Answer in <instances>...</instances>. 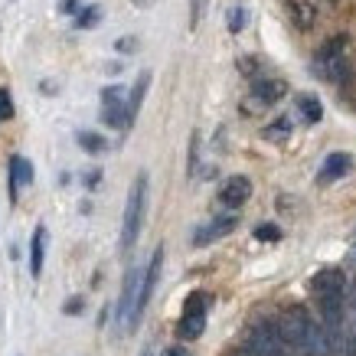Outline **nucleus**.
Listing matches in <instances>:
<instances>
[{
	"instance_id": "f257e3e1",
	"label": "nucleus",
	"mask_w": 356,
	"mask_h": 356,
	"mask_svg": "<svg viewBox=\"0 0 356 356\" xmlns=\"http://www.w3.org/2000/svg\"><path fill=\"white\" fill-rule=\"evenodd\" d=\"M278 334L284 346L294 356H314V337H317V324L311 321V314L304 307H288L278 321Z\"/></svg>"
},
{
	"instance_id": "f03ea898",
	"label": "nucleus",
	"mask_w": 356,
	"mask_h": 356,
	"mask_svg": "<svg viewBox=\"0 0 356 356\" xmlns=\"http://www.w3.org/2000/svg\"><path fill=\"white\" fill-rule=\"evenodd\" d=\"M144 209H147V173H138V180L128 193L124 206V222H121V252H131L140 236V222H144Z\"/></svg>"
},
{
	"instance_id": "7ed1b4c3",
	"label": "nucleus",
	"mask_w": 356,
	"mask_h": 356,
	"mask_svg": "<svg viewBox=\"0 0 356 356\" xmlns=\"http://www.w3.org/2000/svg\"><path fill=\"white\" fill-rule=\"evenodd\" d=\"M350 72V63H346V36H334L327 40L317 56H314V76H321L324 82H334L340 86Z\"/></svg>"
},
{
	"instance_id": "20e7f679",
	"label": "nucleus",
	"mask_w": 356,
	"mask_h": 356,
	"mask_svg": "<svg viewBox=\"0 0 356 356\" xmlns=\"http://www.w3.org/2000/svg\"><path fill=\"white\" fill-rule=\"evenodd\" d=\"M140 288H144V268L131 265L128 275H124V288H121V298H118V327H121V330H131V327L138 324Z\"/></svg>"
},
{
	"instance_id": "39448f33",
	"label": "nucleus",
	"mask_w": 356,
	"mask_h": 356,
	"mask_svg": "<svg viewBox=\"0 0 356 356\" xmlns=\"http://www.w3.org/2000/svg\"><path fill=\"white\" fill-rule=\"evenodd\" d=\"M206 307H209V298H206L203 291H196V294H190V298H186L184 317H180V327H177V334L184 337V340H196V337L203 334Z\"/></svg>"
},
{
	"instance_id": "423d86ee",
	"label": "nucleus",
	"mask_w": 356,
	"mask_h": 356,
	"mask_svg": "<svg viewBox=\"0 0 356 356\" xmlns=\"http://www.w3.org/2000/svg\"><path fill=\"white\" fill-rule=\"evenodd\" d=\"M248 196H252V180H248V177H229L226 184L219 186V203L226 206V209L245 206Z\"/></svg>"
},
{
	"instance_id": "0eeeda50",
	"label": "nucleus",
	"mask_w": 356,
	"mask_h": 356,
	"mask_svg": "<svg viewBox=\"0 0 356 356\" xmlns=\"http://www.w3.org/2000/svg\"><path fill=\"white\" fill-rule=\"evenodd\" d=\"M238 219L236 216H216L203 222V226L193 232V245H209V242H216V238H226L229 232H236Z\"/></svg>"
},
{
	"instance_id": "6e6552de",
	"label": "nucleus",
	"mask_w": 356,
	"mask_h": 356,
	"mask_svg": "<svg viewBox=\"0 0 356 356\" xmlns=\"http://www.w3.org/2000/svg\"><path fill=\"white\" fill-rule=\"evenodd\" d=\"M161 268H163V245H161V248H154L151 261H147V268H144V288H140V301H138V321H140V314H144V307H147V301H151L154 288H157Z\"/></svg>"
},
{
	"instance_id": "1a4fd4ad",
	"label": "nucleus",
	"mask_w": 356,
	"mask_h": 356,
	"mask_svg": "<svg viewBox=\"0 0 356 356\" xmlns=\"http://www.w3.org/2000/svg\"><path fill=\"white\" fill-rule=\"evenodd\" d=\"M252 95H255L261 105L268 108V105H275V102H281V98L288 95V82H284V79H265V76H259V79H252Z\"/></svg>"
},
{
	"instance_id": "9d476101",
	"label": "nucleus",
	"mask_w": 356,
	"mask_h": 356,
	"mask_svg": "<svg viewBox=\"0 0 356 356\" xmlns=\"http://www.w3.org/2000/svg\"><path fill=\"white\" fill-rule=\"evenodd\" d=\"M353 170V157L343 151L330 154L324 161V167H321V173H317V184H334V180H343L346 173Z\"/></svg>"
},
{
	"instance_id": "9b49d317",
	"label": "nucleus",
	"mask_w": 356,
	"mask_h": 356,
	"mask_svg": "<svg viewBox=\"0 0 356 356\" xmlns=\"http://www.w3.org/2000/svg\"><path fill=\"white\" fill-rule=\"evenodd\" d=\"M311 288L317 291V298H324V294H346V275L340 268H324L314 275Z\"/></svg>"
},
{
	"instance_id": "f8f14e48",
	"label": "nucleus",
	"mask_w": 356,
	"mask_h": 356,
	"mask_svg": "<svg viewBox=\"0 0 356 356\" xmlns=\"http://www.w3.org/2000/svg\"><path fill=\"white\" fill-rule=\"evenodd\" d=\"M7 184H10V200L20 196V186H30L33 184V163L20 154L10 157V170H7Z\"/></svg>"
},
{
	"instance_id": "ddd939ff",
	"label": "nucleus",
	"mask_w": 356,
	"mask_h": 356,
	"mask_svg": "<svg viewBox=\"0 0 356 356\" xmlns=\"http://www.w3.org/2000/svg\"><path fill=\"white\" fill-rule=\"evenodd\" d=\"M288 17L298 30H311L321 17V7H317V0H288Z\"/></svg>"
},
{
	"instance_id": "4468645a",
	"label": "nucleus",
	"mask_w": 356,
	"mask_h": 356,
	"mask_svg": "<svg viewBox=\"0 0 356 356\" xmlns=\"http://www.w3.org/2000/svg\"><path fill=\"white\" fill-rule=\"evenodd\" d=\"M46 226H36L33 229V238H30V275L40 278L43 275V261H46Z\"/></svg>"
},
{
	"instance_id": "2eb2a0df",
	"label": "nucleus",
	"mask_w": 356,
	"mask_h": 356,
	"mask_svg": "<svg viewBox=\"0 0 356 356\" xmlns=\"http://www.w3.org/2000/svg\"><path fill=\"white\" fill-rule=\"evenodd\" d=\"M102 121L108 128H118V131H128L131 128V111H128V102H118V105H105L102 108Z\"/></svg>"
},
{
	"instance_id": "dca6fc26",
	"label": "nucleus",
	"mask_w": 356,
	"mask_h": 356,
	"mask_svg": "<svg viewBox=\"0 0 356 356\" xmlns=\"http://www.w3.org/2000/svg\"><path fill=\"white\" fill-rule=\"evenodd\" d=\"M147 86H151V72H140L138 82H134V88H131V95H128V111H131V118H138L140 102H144V95H147Z\"/></svg>"
},
{
	"instance_id": "f3484780",
	"label": "nucleus",
	"mask_w": 356,
	"mask_h": 356,
	"mask_svg": "<svg viewBox=\"0 0 356 356\" xmlns=\"http://www.w3.org/2000/svg\"><path fill=\"white\" fill-rule=\"evenodd\" d=\"M298 111H301V118L307 121V124H317V121L324 118V105L314 95H298Z\"/></svg>"
},
{
	"instance_id": "a211bd4d",
	"label": "nucleus",
	"mask_w": 356,
	"mask_h": 356,
	"mask_svg": "<svg viewBox=\"0 0 356 356\" xmlns=\"http://www.w3.org/2000/svg\"><path fill=\"white\" fill-rule=\"evenodd\" d=\"M79 147L88 154H105L108 151V140L102 138V134H95V131H82L79 134Z\"/></svg>"
},
{
	"instance_id": "6ab92c4d",
	"label": "nucleus",
	"mask_w": 356,
	"mask_h": 356,
	"mask_svg": "<svg viewBox=\"0 0 356 356\" xmlns=\"http://www.w3.org/2000/svg\"><path fill=\"white\" fill-rule=\"evenodd\" d=\"M261 134H265V140H288V138H291V118L271 121V124L261 131Z\"/></svg>"
},
{
	"instance_id": "aec40b11",
	"label": "nucleus",
	"mask_w": 356,
	"mask_h": 356,
	"mask_svg": "<svg viewBox=\"0 0 356 356\" xmlns=\"http://www.w3.org/2000/svg\"><path fill=\"white\" fill-rule=\"evenodd\" d=\"M98 20H102V10H98L95 3H92V7H82V13H76L79 30H92V26H98Z\"/></svg>"
},
{
	"instance_id": "412c9836",
	"label": "nucleus",
	"mask_w": 356,
	"mask_h": 356,
	"mask_svg": "<svg viewBox=\"0 0 356 356\" xmlns=\"http://www.w3.org/2000/svg\"><path fill=\"white\" fill-rule=\"evenodd\" d=\"M118 102H128V98H124V88H121V86L102 88V105H118Z\"/></svg>"
},
{
	"instance_id": "4be33fe9",
	"label": "nucleus",
	"mask_w": 356,
	"mask_h": 356,
	"mask_svg": "<svg viewBox=\"0 0 356 356\" xmlns=\"http://www.w3.org/2000/svg\"><path fill=\"white\" fill-rule=\"evenodd\" d=\"M206 13V0H190V30H200Z\"/></svg>"
},
{
	"instance_id": "5701e85b",
	"label": "nucleus",
	"mask_w": 356,
	"mask_h": 356,
	"mask_svg": "<svg viewBox=\"0 0 356 356\" xmlns=\"http://www.w3.org/2000/svg\"><path fill=\"white\" fill-rule=\"evenodd\" d=\"M13 115H17V108H13V98L7 88H0V121H10Z\"/></svg>"
},
{
	"instance_id": "b1692460",
	"label": "nucleus",
	"mask_w": 356,
	"mask_h": 356,
	"mask_svg": "<svg viewBox=\"0 0 356 356\" xmlns=\"http://www.w3.org/2000/svg\"><path fill=\"white\" fill-rule=\"evenodd\" d=\"M255 238H261V242H278V238H281V229L271 226V222H261V226L255 229Z\"/></svg>"
},
{
	"instance_id": "393cba45",
	"label": "nucleus",
	"mask_w": 356,
	"mask_h": 356,
	"mask_svg": "<svg viewBox=\"0 0 356 356\" xmlns=\"http://www.w3.org/2000/svg\"><path fill=\"white\" fill-rule=\"evenodd\" d=\"M245 26V7H232L229 10V33H242Z\"/></svg>"
},
{
	"instance_id": "a878e982",
	"label": "nucleus",
	"mask_w": 356,
	"mask_h": 356,
	"mask_svg": "<svg viewBox=\"0 0 356 356\" xmlns=\"http://www.w3.org/2000/svg\"><path fill=\"white\" fill-rule=\"evenodd\" d=\"M238 69H242V76L259 79V59H255V56H242V59H238Z\"/></svg>"
},
{
	"instance_id": "bb28decb",
	"label": "nucleus",
	"mask_w": 356,
	"mask_h": 356,
	"mask_svg": "<svg viewBox=\"0 0 356 356\" xmlns=\"http://www.w3.org/2000/svg\"><path fill=\"white\" fill-rule=\"evenodd\" d=\"M63 311L69 314V317H79V314H86V301H82V298H69Z\"/></svg>"
},
{
	"instance_id": "cd10ccee",
	"label": "nucleus",
	"mask_w": 356,
	"mask_h": 356,
	"mask_svg": "<svg viewBox=\"0 0 356 356\" xmlns=\"http://www.w3.org/2000/svg\"><path fill=\"white\" fill-rule=\"evenodd\" d=\"M82 7H86L82 0H59V10L63 13H82Z\"/></svg>"
},
{
	"instance_id": "c85d7f7f",
	"label": "nucleus",
	"mask_w": 356,
	"mask_h": 356,
	"mask_svg": "<svg viewBox=\"0 0 356 356\" xmlns=\"http://www.w3.org/2000/svg\"><path fill=\"white\" fill-rule=\"evenodd\" d=\"M131 49H138V40H131V36L118 40V53H131Z\"/></svg>"
},
{
	"instance_id": "c756f323",
	"label": "nucleus",
	"mask_w": 356,
	"mask_h": 356,
	"mask_svg": "<svg viewBox=\"0 0 356 356\" xmlns=\"http://www.w3.org/2000/svg\"><path fill=\"white\" fill-rule=\"evenodd\" d=\"M163 356H190V353H186L184 346H170V350H167V353H163Z\"/></svg>"
},
{
	"instance_id": "7c9ffc66",
	"label": "nucleus",
	"mask_w": 356,
	"mask_h": 356,
	"mask_svg": "<svg viewBox=\"0 0 356 356\" xmlns=\"http://www.w3.org/2000/svg\"><path fill=\"white\" fill-rule=\"evenodd\" d=\"M134 3H151V0H134Z\"/></svg>"
},
{
	"instance_id": "2f4dec72",
	"label": "nucleus",
	"mask_w": 356,
	"mask_h": 356,
	"mask_svg": "<svg viewBox=\"0 0 356 356\" xmlns=\"http://www.w3.org/2000/svg\"><path fill=\"white\" fill-rule=\"evenodd\" d=\"M144 356H151V353H144Z\"/></svg>"
}]
</instances>
